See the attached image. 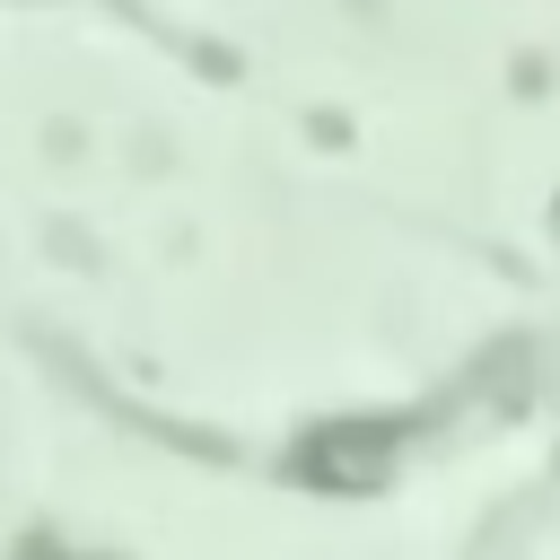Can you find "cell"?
I'll return each instance as SVG.
<instances>
[{
	"label": "cell",
	"mask_w": 560,
	"mask_h": 560,
	"mask_svg": "<svg viewBox=\"0 0 560 560\" xmlns=\"http://www.w3.org/2000/svg\"><path fill=\"white\" fill-rule=\"evenodd\" d=\"M394 455H402V420H324L306 446H298V481H315V490H376L385 472H394Z\"/></svg>",
	"instance_id": "1"
},
{
	"label": "cell",
	"mask_w": 560,
	"mask_h": 560,
	"mask_svg": "<svg viewBox=\"0 0 560 560\" xmlns=\"http://www.w3.org/2000/svg\"><path fill=\"white\" fill-rule=\"evenodd\" d=\"M26 560H88V551H61V542H26Z\"/></svg>",
	"instance_id": "2"
}]
</instances>
